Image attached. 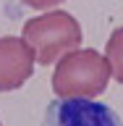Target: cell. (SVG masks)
Here are the masks:
<instances>
[{
	"mask_svg": "<svg viewBox=\"0 0 123 126\" xmlns=\"http://www.w3.org/2000/svg\"><path fill=\"white\" fill-rule=\"evenodd\" d=\"M29 8H34V11H50L53 5H60V3H66V0H24Z\"/></svg>",
	"mask_w": 123,
	"mask_h": 126,
	"instance_id": "8992f818",
	"label": "cell"
},
{
	"mask_svg": "<svg viewBox=\"0 0 123 126\" xmlns=\"http://www.w3.org/2000/svg\"><path fill=\"white\" fill-rule=\"evenodd\" d=\"M21 39L34 53V61L42 66L58 63L66 53L76 50L84 39L81 24L68 11H47L24 24Z\"/></svg>",
	"mask_w": 123,
	"mask_h": 126,
	"instance_id": "7a4b0ae2",
	"label": "cell"
},
{
	"mask_svg": "<svg viewBox=\"0 0 123 126\" xmlns=\"http://www.w3.org/2000/svg\"><path fill=\"white\" fill-rule=\"evenodd\" d=\"M42 126H123L121 116L110 105L84 97H55L45 108Z\"/></svg>",
	"mask_w": 123,
	"mask_h": 126,
	"instance_id": "3957f363",
	"label": "cell"
},
{
	"mask_svg": "<svg viewBox=\"0 0 123 126\" xmlns=\"http://www.w3.org/2000/svg\"><path fill=\"white\" fill-rule=\"evenodd\" d=\"M0 126H3V124H0Z\"/></svg>",
	"mask_w": 123,
	"mask_h": 126,
	"instance_id": "52a82bcc",
	"label": "cell"
},
{
	"mask_svg": "<svg viewBox=\"0 0 123 126\" xmlns=\"http://www.w3.org/2000/svg\"><path fill=\"white\" fill-rule=\"evenodd\" d=\"M34 53L21 37H0V92L21 89L34 74Z\"/></svg>",
	"mask_w": 123,
	"mask_h": 126,
	"instance_id": "277c9868",
	"label": "cell"
},
{
	"mask_svg": "<svg viewBox=\"0 0 123 126\" xmlns=\"http://www.w3.org/2000/svg\"><path fill=\"white\" fill-rule=\"evenodd\" d=\"M110 66L105 55L92 47H76L58 61L53 71V92L60 100L68 97H84L94 100L108 89Z\"/></svg>",
	"mask_w": 123,
	"mask_h": 126,
	"instance_id": "6da1fadb",
	"label": "cell"
},
{
	"mask_svg": "<svg viewBox=\"0 0 123 126\" xmlns=\"http://www.w3.org/2000/svg\"><path fill=\"white\" fill-rule=\"evenodd\" d=\"M105 61H108V66H110V76H115L118 84H123V26H118L108 37Z\"/></svg>",
	"mask_w": 123,
	"mask_h": 126,
	"instance_id": "5b68a950",
	"label": "cell"
}]
</instances>
